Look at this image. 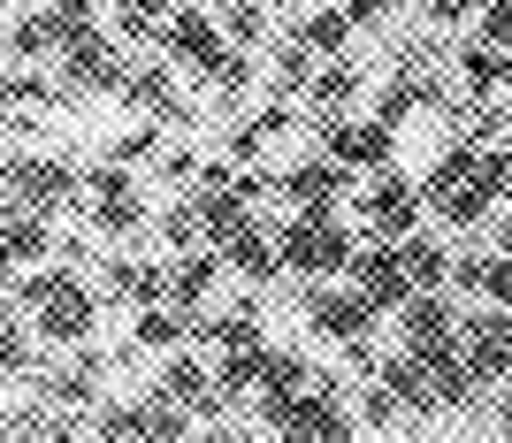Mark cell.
Returning <instances> with one entry per match:
<instances>
[{"mask_svg":"<svg viewBox=\"0 0 512 443\" xmlns=\"http://www.w3.org/2000/svg\"><path fill=\"white\" fill-rule=\"evenodd\" d=\"M390 8H406V0H390Z\"/></svg>","mask_w":512,"mask_h":443,"instance_id":"36","label":"cell"},{"mask_svg":"<svg viewBox=\"0 0 512 443\" xmlns=\"http://www.w3.org/2000/svg\"><path fill=\"white\" fill-rule=\"evenodd\" d=\"M505 253H512V222H505Z\"/></svg>","mask_w":512,"mask_h":443,"instance_id":"35","label":"cell"},{"mask_svg":"<svg viewBox=\"0 0 512 443\" xmlns=\"http://www.w3.org/2000/svg\"><path fill=\"white\" fill-rule=\"evenodd\" d=\"M375 314H383V306H375V298H367L360 283H352V298H344V291H321V283L306 291V321H314L321 337H344V344H360L367 329H375Z\"/></svg>","mask_w":512,"mask_h":443,"instance_id":"9","label":"cell"},{"mask_svg":"<svg viewBox=\"0 0 512 443\" xmlns=\"http://www.w3.org/2000/svg\"><path fill=\"white\" fill-rule=\"evenodd\" d=\"M176 0H123V39H146L153 16H169Z\"/></svg>","mask_w":512,"mask_h":443,"instance_id":"27","label":"cell"},{"mask_svg":"<svg viewBox=\"0 0 512 443\" xmlns=\"http://www.w3.org/2000/svg\"><path fill=\"white\" fill-rule=\"evenodd\" d=\"M100 436H184V428H192V405H107L100 421Z\"/></svg>","mask_w":512,"mask_h":443,"instance_id":"11","label":"cell"},{"mask_svg":"<svg viewBox=\"0 0 512 443\" xmlns=\"http://www.w3.org/2000/svg\"><path fill=\"white\" fill-rule=\"evenodd\" d=\"M505 184H512V153H490V161H482L459 191H444V199H436V214H444L451 230H482V222H490V207L505 199Z\"/></svg>","mask_w":512,"mask_h":443,"instance_id":"5","label":"cell"},{"mask_svg":"<svg viewBox=\"0 0 512 443\" xmlns=\"http://www.w3.org/2000/svg\"><path fill=\"white\" fill-rule=\"evenodd\" d=\"M283 199H299V207H329L344 191V161H299V169H283Z\"/></svg>","mask_w":512,"mask_h":443,"instance_id":"15","label":"cell"},{"mask_svg":"<svg viewBox=\"0 0 512 443\" xmlns=\"http://www.w3.org/2000/svg\"><path fill=\"white\" fill-rule=\"evenodd\" d=\"M62 92H130L123 54L107 46V31L92 16H69L62 31Z\"/></svg>","mask_w":512,"mask_h":443,"instance_id":"2","label":"cell"},{"mask_svg":"<svg viewBox=\"0 0 512 443\" xmlns=\"http://www.w3.org/2000/svg\"><path fill=\"white\" fill-rule=\"evenodd\" d=\"M276 245H283V268H299V275H344L360 260L352 253V230H344L329 207H299L276 230Z\"/></svg>","mask_w":512,"mask_h":443,"instance_id":"1","label":"cell"},{"mask_svg":"<svg viewBox=\"0 0 512 443\" xmlns=\"http://www.w3.org/2000/svg\"><path fill=\"white\" fill-rule=\"evenodd\" d=\"M8 100H16V107H39V100H54V92H46V77L16 69V77H8Z\"/></svg>","mask_w":512,"mask_h":443,"instance_id":"31","label":"cell"},{"mask_svg":"<svg viewBox=\"0 0 512 443\" xmlns=\"http://www.w3.org/2000/svg\"><path fill=\"white\" fill-rule=\"evenodd\" d=\"M482 39H490V46H512V0H490V8H482Z\"/></svg>","mask_w":512,"mask_h":443,"instance_id":"30","label":"cell"},{"mask_svg":"<svg viewBox=\"0 0 512 443\" xmlns=\"http://www.w3.org/2000/svg\"><path fill=\"white\" fill-rule=\"evenodd\" d=\"M222 253H230V268H237V275H253V283H268V275L283 268V245H268V237H260L253 222H245V230H237L230 245H222Z\"/></svg>","mask_w":512,"mask_h":443,"instance_id":"17","label":"cell"},{"mask_svg":"<svg viewBox=\"0 0 512 443\" xmlns=\"http://www.w3.org/2000/svg\"><path fill=\"white\" fill-rule=\"evenodd\" d=\"M214 275H222V260L192 253V260H184V275H176V283H169V291H176V306H199V298L214 291Z\"/></svg>","mask_w":512,"mask_h":443,"instance_id":"23","label":"cell"},{"mask_svg":"<svg viewBox=\"0 0 512 443\" xmlns=\"http://www.w3.org/2000/svg\"><path fill=\"white\" fill-rule=\"evenodd\" d=\"M92 199H100V207H92V222H100V230H138V191L123 184V169H92Z\"/></svg>","mask_w":512,"mask_h":443,"instance_id":"14","label":"cell"},{"mask_svg":"<svg viewBox=\"0 0 512 443\" xmlns=\"http://www.w3.org/2000/svg\"><path fill=\"white\" fill-rule=\"evenodd\" d=\"M161 398H176V405H214V398H207V367H199V359H176L169 375H161Z\"/></svg>","mask_w":512,"mask_h":443,"instance_id":"21","label":"cell"},{"mask_svg":"<svg viewBox=\"0 0 512 443\" xmlns=\"http://www.w3.org/2000/svg\"><path fill=\"white\" fill-rule=\"evenodd\" d=\"M344 8H352V23H375V16L390 8V0H344Z\"/></svg>","mask_w":512,"mask_h":443,"instance_id":"33","label":"cell"},{"mask_svg":"<svg viewBox=\"0 0 512 443\" xmlns=\"http://www.w3.org/2000/svg\"><path fill=\"white\" fill-rule=\"evenodd\" d=\"M8 191H16L23 207H62L69 191H77V176L54 169V161H31V153H16V161H8Z\"/></svg>","mask_w":512,"mask_h":443,"instance_id":"12","label":"cell"},{"mask_svg":"<svg viewBox=\"0 0 512 443\" xmlns=\"http://www.w3.org/2000/svg\"><path fill=\"white\" fill-rule=\"evenodd\" d=\"M467 85L474 92H497V85H512V62H505V46H467Z\"/></svg>","mask_w":512,"mask_h":443,"instance_id":"20","label":"cell"},{"mask_svg":"<svg viewBox=\"0 0 512 443\" xmlns=\"http://www.w3.org/2000/svg\"><path fill=\"white\" fill-rule=\"evenodd\" d=\"M222 31H230L237 46H253V39H260V8H253V0H230V16H222Z\"/></svg>","mask_w":512,"mask_h":443,"instance_id":"29","label":"cell"},{"mask_svg":"<svg viewBox=\"0 0 512 443\" xmlns=\"http://www.w3.org/2000/svg\"><path fill=\"white\" fill-rule=\"evenodd\" d=\"M459 352H467L474 382H497L512 367V306H490V314L459 321Z\"/></svg>","mask_w":512,"mask_h":443,"instance_id":"6","label":"cell"},{"mask_svg":"<svg viewBox=\"0 0 512 443\" xmlns=\"http://www.w3.org/2000/svg\"><path fill=\"white\" fill-rule=\"evenodd\" d=\"M23 306L39 314V337H54V344L92 337V291L69 283V275H23Z\"/></svg>","mask_w":512,"mask_h":443,"instance_id":"3","label":"cell"},{"mask_svg":"<svg viewBox=\"0 0 512 443\" xmlns=\"http://www.w3.org/2000/svg\"><path fill=\"white\" fill-rule=\"evenodd\" d=\"M39 253H46V222H39V207H23V199H16L8 237H0V260H8V268H31Z\"/></svg>","mask_w":512,"mask_h":443,"instance_id":"16","label":"cell"},{"mask_svg":"<svg viewBox=\"0 0 512 443\" xmlns=\"http://www.w3.org/2000/svg\"><path fill=\"white\" fill-rule=\"evenodd\" d=\"M497 421H505V428H512V390H505V405H497Z\"/></svg>","mask_w":512,"mask_h":443,"instance_id":"34","label":"cell"},{"mask_svg":"<svg viewBox=\"0 0 512 443\" xmlns=\"http://www.w3.org/2000/svg\"><path fill=\"white\" fill-rule=\"evenodd\" d=\"M474 8H490V0H436V23H459V16H474Z\"/></svg>","mask_w":512,"mask_h":443,"instance_id":"32","label":"cell"},{"mask_svg":"<svg viewBox=\"0 0 512 443\" xmlns=\"http://www.w3.org/2000/svg\"><path fill=\"white\" fill-rule=\"evenodd\" d=\"M390 138H398V123H344V130H329V153H337L344 169H383L390 161Z\"/></svg>","mask_w":512,"mask_h":443,"instance_id":"13","label":"cell"},{"mask_svg":"<svg viewBox=\"0 0 512 443\" xmlns=\"http://www.w3.org/2000/svg\"><path fill=\"white\" fill-rule=\"evenodd\" d=\"M482 161H490V153H482V146H451L444 161H436V169H428V184H421V191H428V207H436V199H444V191H459V184H467L474 169H482Z\"/></svg>","mask_w":512,"mask_h":443,"instance_id":"18","label":"cell"},{"mask_svg":"<svg viewBox=\"0 0 512 443\" xmlns=\"http://www.w3.org/2000/svg\"><path fill=\"white\" fill-rule=\"evenodd\" d=\"M352 92H360V77H352L344 62H329V69H321V85H314V100L321 107H352Z\"/></svg>","mask_w":512,"mask_h":443,"instance_id":"25","label":"cell"},{"mask_svg":"<svg viewBox=\"0 0 512 443\" xmlns=\"http://www.w3.org/2000/svg\"><path fill=\"white\" fill-rule=\"evenodd\" d=\"M413 207H421V191H413L406 176H375V184L360 191V214H367V230H375V237H406L413 222H421Z\"/></svg>","mask_w":512,"mask_h":443,"instance_id":"10","label":"cell"},{"mask_svg":"<svg viewBox=\"0 0 512 443\" xmlns=\"http://www.w3.org/2000/svg\"><path fill=\"white\" fill-rule=\"evenodd\" d=\"M398 245H406V268H413V283H421V291H428V283H444V275H451V253H444V245H436V237H398Z\"/></svg>","mask_w":512,"mask_h":443,"instance_id":"19","label":"cell"},{"mask_svg":"<svg viewBox=\"0 0 512 443\" xmlns=\"http://www.w3.org/2000/svg\"><path fill=\"white\" fill-rule=\"evenodd\" d=\"M352 283H360L375 306H406L421 283H413V268H406V245L398 237H383V245H367L360 260H352Z\"/></svg>","mask_w":512,"mask_h":443,"instance_id":"7","label":"cell"},{"mask_svg":"<svg viewBox=\"0 0 512 443\" xmlns=\"http://www.w3.org/2000/svg\"><path fill=\"white\" fill-rule=\"evenodd\" d=\"M115 291H130L138 306H161V275L138 268V260H123V268H115Z\"/></svg>","mask_w":512,"mask_h":443,"instance_id":"24","label":"cell"},{"mask_svg":"<svg viewBox=\"0 0 512 443\" xmlns=\"http://www.w3.org/2000/svg\"><path fill=\"white\" fill-rule=\"evenodd\" d=\"M161 39H169V54L176 62H192V69H207V77H222V69H230V31H222V23H207V16H192V8H176L169 23H161Z\"/></svg>","mask_w":512,"mask_h":443,"instance_id":"8","label":"cell"},{"mask_svg":"<svg viewBox=\"0 0 512 443\" xmlns=\"http://www.w3.org/2000/svg\"><path fill=\"white\" fill-rule=\"evenodd\" d=\"M344 31H352V8H321V16H306V31H299V39L314 46V54H337V46H344Z\"/></svg>","mask_w":512,"mask_h":443,"instance_id":"22","label":"cell"},{"mask_svg":"<svg viewBox=\"0 0 512 443\" xmlns=\"http://www.w3.org/2000/svg\"><path fill=\"white\" fill-rule=\"evenodd\" d=\"M260 421L283 428V436H352V421L329 405V390L306 398V382L299 390H260Z\"/></svg>","mask_w":512,"mask_h":443,"instance_id":"4","label":"cell"},{"mask_svg":"<svg viewBox=\"0 0 512 443\" xmlns=\"http://www.w3.org/2000/svg\"><path fill=\"white\" fill-rule=\"evenodd\" d=\"M130 100H138V107H153V115H169V77H161V69L130 77Z\"/></svg>","mask_w":512,"mask_h":443,"instance_id":"28","label":"cell"},{"mask_svg":"<svg viewBox=\"0 0 512 443\" xmlns=\"http://www.w3.org/2000/svg\"><path fill=\"white\" fill-rule=\"evenodd\" d=\"M184 337V321L161 314V306H146V321H138V344H153V352H169V344Z\"/></svg>","mask_w":512,"mask_h":443,"instance_id":"26","label":"cell"}]
</instances>
